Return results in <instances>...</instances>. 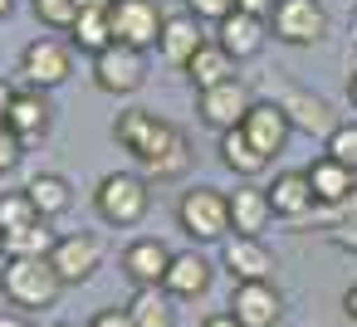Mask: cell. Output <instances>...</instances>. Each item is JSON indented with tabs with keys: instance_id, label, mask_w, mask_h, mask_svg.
Segmentation results:
<instances>
[{
	"instance_id": "26",
	"label": "cell",
	"mask_w": 357,
	"mask_h": 327,
	"mask_svg": "<svg viewBox=\"0 0 357 327\" xmlns=\"http://www.w3.org/2000/svg\"><path fill=\"white\" fill-rule=\"evenodd\" d=\"M59 244V234L50 230V220H30L20 230H6V259H50Z\"/></svg>"
},
{
	"instance_id": "23",
	"label": "cell",
	"mask_w": 357,
	"mask_h": 327,
	"mask_svg": "<svg viewBox=\"0 0 357 327\" xmlns=\"http://www.w3.org/2000/svg\"><path fill=\"white\" fill-rule=\"evenodd\" d=\"M279 103H284L289 122H294L298 132H308V137H328V132L337 127V118H333L328 98H313V93H303V88H289Z\"/></svg>"
},
{
	"instance_id": "11",
	"label": "cell",
	"mask_w": 357,
	"mask_h": 327,
	"mask_svg": "<svg viewBox=\"0 0 357 327\" xmlns=\"http://www.w3.org/2000/svg\"><path fill=\"white\" fill-rule=\"evenodd\" d=\"M50 264H54V273L64 278V288H69V283H89V278L98 273V264H103V239H98V234H59Z\"/></svg>"
},
{
	"instance_id": "41",
	"label": "cell",
	"mask_w": 357,
	"mask_h": 327,
	"mask_svg": "<svg viewBox=\"0 0 357 327\" xmlns=\"http://www.w3.org/2000/svg\"><path fill=\"white\" fill-rule=\"evenodd\" d=\"M347 98H352V108H357V74L347 79Z\"/></svg>"
},
{
	"instance_id": "42",
	"label": "cell",
	"mask_w": 357,
	"mask_h": 327,
	"mask_svg": "<svg viewBox=\"0 0 357 327\" xmlns=\"http://www.w3.org/2000/svg\"><path fill=\"white\" fill-rule=\"evenodd\" d=\"M10 6H15V0H0V20H6V15H10Z\"/></svg>"
},
{
	"instance_id": "43",
	"label": "cell",
	"mask_w": 357,
	"mask_h": 327,
	"mask_svg": "<svg viewBox=\"0 0 357 327\" xmlns=\"http://www.w3.org/2000/svg\"><path fill=\"white\" fill-rule=\"evenodd\" d=\"M0 254H6V230H0Z\"/></svg>"
},
{
	"instance_id": "34",
	"label": "cell",
	"mask_w": 357,
	"mask_h": 327,
	"mask_svg": "<svg viewBox=\"0 0 357 327\" xmlns=\"http://www.w3.org/2000/svg\"><path fill=\"white\" fill-rule=\"evenodd\" d=\"M89 327H132V317H128V308H103L89 317Z\"/></svg>"
},
{
	"instance_id": "5",
	"label": "cell",
	"mask_w": 357,
	"mask_h": 327,
	"mask_svg": "<svg viewBox=\"0 0 357 327\" xmlns=\"http://www.w3.org/2000/svg\"><path fill=\"white\" fill-rule=\"evenodd\" d=\"M269 35L279 45H294V49L318 45V40H328V10L318 0H279L269 15Z\"/></svg>"
},
{
	"instance_id": "12",
	"label": "cell",
	"mask_w": 357,
	"mask_h": 327,
	"mask_svg": "<svg viewBox=\"0 0 357 327\" xmlns=\"http://www.w3.org/2000/svg\"><path fill=\"white\" fill-rule=\"evenodd\" d=\"M220 264L235 283H255V278H274V254L264 249L259 234H225L220 239Z\"/></svg>"
},
{
	"instance_id": "3",
	"label": "cell",
	"mask_w": 357,
	"mask_h": 327,
	"mask_svg": "<svg viewBox=\"0 0 357 327\" xmlns=\"http://www.w3.org/2000/svg\"><path fill=\"white\" fill-rule=\"evenodd\" d=\"M176 225L196 239V244H220L230 234V196L215 186H196L176 200Z\"/></svg>"
},
{
	"instance_id": "20",
	"label": "cell",
	"mask_w": 357,
	"mask_h": 327,
	"mask_svg": "<svg viewBox=\"0 0 357 327\" xmlns=\"http://www.w3.org/2000/svg\"><path fill=\"white\" fill-rule=\"evenodd\" d=\"M206 45V35H201V20L191 15V10H181V15H167V25H162V40H157V49H162V59L167 64H176V69H186L191 64V54Z\"/></svg>"
},
{
	"instance_id": "13",
	"label": "cell",
	"mask_w": 357,
	"mask_h": 327,
	"mask_svg": "<svg viewBox=\"0 0 357 327\" xmlns=\"http://www.w3.org/2000/svg\"><path fill=\"white\" fill-rule=\"evenodd\" d=\"M230 312L240 327H274L284 317V293L269 283V278H255V283H235L230 293Z\"/></svg>"
},
{
	"instance_id": "21",
	"label": "cell",
	"mask_w": 357,
	"mask_h": 327,
	"mask_svg": "<svg viewBox=\"0 0 357 327\" xmlns=\"http://www.w3.org/2000/svg\"><path fill=\"white\" fill-rule=\"evenodd\" d=\"M211 259L206 254H196V249H186V254H172V269H167V278H162V288L172 293V298H201L206 288H211Z\"/></svg>"
},
{
	"instance_id": "39",
	"label": "cell",
	"mask_w": 357,
	"mask_h": 327,
	"mask_svg": "<svg viewBox=\"0 0 357 327\" xmlns=\"http://www.w3.org/2000/svg\"><path fill=\"white\" fill-rule=\"evenodd\" d=\"M342 312H347V317H357V283L342 293Z\"/></svg>"
},
{
	"instance_id": "18",
	"label": "cell",
	"mask_w": 357,
	"mask_h": 327,
	"mask_svg": "<svg viewBox=\"0 0 357 327\" xmlns=\"http://www.w3.org/2000/svg\"><path fill=\"white\" fill-rule=\"evenodd\" d=\"M308 181H313L318 205H347V200L357 196V171H352V166H342V161H337V157H328V152L308 166Z\"/></svg>"
},
{
	"instance_id": "2",
	"label": "cell",
	"mask_w": 357,
	"mask_h": 327,
	"mask_svg": "<svg viewBox=\"0 0 357 327\" xmlns=\"http://www.w3.org/2000/svg\"><path fill=\"white\" fill-rule=\"evenodd\" d=\"M0 288H6V298L25 312L35 308H54V298L64 293V278L54 273L50 259H6V269H0Z\"/></svg>"
},
{
	"instance_id": "38",
	"label": "cell",
	"mask_w": 357,
	"mask_h": 327,
	"mask_svg": "<svg viewBox=\"0 0 357 327\" xmlns=\"http://www.w3.org/2000/svg\"><path fill=\"white\" fill-rule=\"evenodd\" d=\"M0 327H35V322L20 317V312H0Z\"/></svg>"
},
{
	"instance_id": "7",
	"label": "cell",
	"mask_w": 357,
	"mask_h": 327,
	"mask_svg": "<svg viewBox=\"0 0 357 327\" xmlns=\"http://www.w3.org/2000/svg\"><path fill=\"white\" fill-rule=\"evenodd\" d=\"M69 74H74V54H69L64 40L40 35V40L25 45V54H20V79H25L30 88H45V93H50V88L69 83Z\"/></svg>"
},
{
	"instance_id": "24",
	"label": "cell",
	"mask_w": 357,
	"mask_h": 327,
	"mask_svg": "<svg viewBox=\"0 0 357 327\" xmlns=\"http://www.w3.org/2000/svg\"><path fill=\"white\" fill-rule=\"evenodd\" d=\"M64 35H69V45H74L79 54L93 59V54H103V49L118 40V35H113V10H79V20H74Z\"/></svg>"
},
{
	"instance_id": "29",
	"label": "cell",
	"mask_w": 357,
	"mask_h": 327,
	"mask_svg": "<svg viewBox=\"0 0 357 327\" xmlns=\"http://www.w3.org/2000/svg\"><path fill=\"white\" fill-rule=\"evenodd\" d=\"M30 220H45V215L35 210V200H30L25 186L20 191H0V230H20Z\"/></svg>"
},
{
	"instance_id": "40",
	"label": "cell",
	"mask_w": 357,
	"mask_h": 327,
	"mask_svg": "<svg viewBox=\"0 0 357 327\" xmlns=\"http://www.w3.org/2000/svg\"><path fill=\"white\" fill-rule=\"evenodd\" d=\"M118 0H79V10H113Z\"/></svg>"
},
{
	"instance_id": "37",
	"label": "cell",
	"mask_w": 357,
	"mask_h": 327,
	"mask_svg": "<svg viewBox=\"0 0 357 327\" xmlns=\"http://www.w3.org/2000/svg\"><path fill=\"white\" fill-rule=\"evenodd\" d=\"M201 327H240V322H235V312H215V317H206Z\"/></svg>"
},
{
	"instance_id": "33",
	"label": "cell",
	"mask_w": 357,
	"mask_h": 327,
	"mask_svg": "<svg viewBox=\"0 0 357 327\" xmlns=\"http://www.w3.org/2000/svg\"><path fill=\"white\" fill-rule=\"evenodd\" d=\"M186 10H191L196 20H211V25H220L225 15H235V0H186Z\"/></svg>"
},
{
	"instance_id": "22",
	"label": "cell",
	"mask_w": 357,
	"mask_h": 327,
	"mask_svg": "<svg viewBox=\"0 0 357 327\" xmlns=\"http://www.w3.org/2000/svg\"><path fill=\"white\" fill-rule=\"evenodd\" d=\"M235 54L220 45V40H206L196 54H191V64H186V79H191V88L201 93V88H215V83H225V79H235Z\"/></svg>"
},
{
	"instance_id": "16",
	"label": "cell",
	"mask_w": 357,
	"mask_h": 327,
	"mask_svg": "<svg viewBox=\"0 0 357 327\" xmlns=\"http://www.w3.org/2000/svg\"><path fill=\"white\" fill-rule=\"evenodd\" d=\"M167 269H172V249H167L162 239H132V244L123 249V273H128L137 288H162Z\"/></svg>"
},
{
	"instance_id": "25",
	"label": "cell",
	"mask_w": 357,
	"mask_h": 327,
	"mask_svg": "<svg viewBox=\"0 0 357 327\" xmlns=\"http://www.w3.org/2000/svg\"><path fill=\"white\" fill-rule=\"evenodd\" d=\"M215 152H220V166L225 171H235V176H259L264 166H269V157L245 137V127H230V132H220V142H215Z\"/></svg>"
},
{
	"instance_id": "45",
	"label": "cell",
	"mask_w": 357,
	"mask_h": 327,
	"mask_svg": "<svg viewBox=\"0 0 357 327\" xmlns=\"http://www.w3.org/2000/svg\"><path fill=\"white\" fill-rule=\"evenodd\" d=\"M54 327H64V322H54Z\"/></svg>"
},
{
	"instance_id": "6",
	"label": "cell",
	"mask_w": 357,
	"mask_h": 327,
	"mask_svg": "<svg viewBox=\"0 0 357 327\" xmlns=\"http://www.w3.org/2000/svg\"><path fill=\"white\" fill-rule=\"evenodd\" d=\"M93 83H98L103 93H113V98L137 93V88L147 83V59H142V49L113 40L103 54H93Z\"/></svg>"
},
{
	"instance_id": "17",
	"label": "cell",
	"mask_w": 357,
	"mask_h": 327,
	"mask_svg": "<svg viewBox=\"0 0 357 327\" xmlns=\"http://www.w3.org/2000/svg\"><path fill=\"white\" fill-rule=\"evenodd\" d=\"M6 122L25 137V142H40L45 132H50V122H54V108H50V98H45V88H15V103H10V113H6Z\"/></svg>"
},
{
	"instance_id": "14",
	"label": "cell",
	"mask_w": 357,
	"mask_h": 327,
	"mask_svg": "<svg viewBox=\"0 0 357 327\" xmlns=\"http://www.w3.org/2000/svg\"><path fill=\"white\" fill-rule=\"evenodd\" d=\"M269 200H274V215L279 220H303V215H313L318 210V196H313V181H308V171H279L269 186Z\"/></svg>"
},
{
	"instance_id": "15",
	"label": "cell",
	"mask_w": 357,
	"mask_h": 327,
	"mask_svg": "<svg viewBox=\"0 0 357 327\" xmlns=\"http://www.w3.org/2000/svg\"><path fill=\"white\" fill-rule=\"evenodd\" d=\"M215 40L245 64V59H255V54L264 49V40H269V20H264V15H250V10H235V15H225V20L215 25Z\"/></svg>"
},
{
	"instance_id": "19",
	"label": "cell",
	"mask_w": 357,
	"mask_h": 327,
	"mask_svg": "<svg viewBox=\"0 0 357 327\" xmlns=\"http://www.w3.org/2000/svg\"><path fill=\"white\" fill-rule=\"evenodd\" d=\"M269 220H274V200L264 186L230 191V234H264Z\"/></svg>"
},
{
	"instance_id": "10",
	"label": "cell",
	"mask_w": 357,
	"mask_h": 327,
	"mask_svg": "<svg viewBox=\"0 0 357 327\" xmlns=\"http://www.w3.org/2000/svg\"><path fill=\"white\" fill-rule=\"evenodd\" d=\"M245 137L274 161L284 147H289V137H294V122H289V113H284V103H274V98H255L250 103V113H245Z\"/></svg>"
},
{
	"instance_id": "44",
	"label": "cell",
	"mask_w": 357,
	"mask_h": 327,
	"mask_svg": "<svg viewBox=\"0 0 357 327\" xmlns=\"http://www.w3.org/2000/svg\"><path fill=\"white\" fill-rule=\"evenodd\" d=\"M352 35H357V10H352Z\"/></svg>"
},
{
	"instance_id": "30",
	"label": "cell",
	"mask_w": 357,
	"mask_h": 327,
	"mask_svg": "<svg viewBox=\"0 0 357 327\" xmlns=\"http://www.w3.org/2000/svg\"><path fill=\"white\" fill-rule=\"evenodd\" d=\"M30 10H35L40 25H50V30H69V25L79 20V0H30Z\"/></svg>"
},
{
	"instance_id": "1",
	"label": "cell",
	"mask_w": 357,
	"mask_h": 327,
	"mask_svg": "<svg viewBox=\"0 0 357 327\" xmlns=\"http://www.w3.org/2000/svg\"><path fill=\"white\" fill-rule=\"evenodd\" d=\"M113 137H118V147L147 171V181H176V176H186V166H191V142H186V132H181L176 122L157 118L152 108H128V113H118Z\"/></svg>"
},
{
	"instance_id": "8",
	"label": "cell",
	"mask_w": 357,
	"mask_h": 327,
	"mask_svg": "<svg viewBox=\"0 0 357 327\" xmlns=\"http://www.w3.org/2000/svg\"><path fill=\"white\" fill-rule=\"evenodd\" d=\"M250 88L240 83V79H225V83H215V88H201L196 93V118L220 137V132H230V127H240L245 122V113H250Z\"/></svg>"
},
{
	"instance_id": "9",
	"label": "cell",
	"mask_w": 357,
	"mask_h": 327,
	"mask_svg": "<svg viewBox=\"0 0 357 327\" xmlns=\"http://www.w3.org/2000/svg\"><path fill=\"white\" fill-rule=\"evenodd\" d=\"M162 25H167V10L157 6V0H118V6H113V35H118V45L152 49L162 40Z\"/></svg>"
},
{
	"instance_id": "27",
	"label": "cell",
	"mask_w": 357,
	"mask_h": 327,
	"mask_svg": "<svg viewBox=\"0 0 357 327\" xmlns=\"http://www.w3.org/2000/svg\"><path fill=\"white\" fill-rule=\"evenodd\" d=\"M25 191H30V200H35V210H40L45 220H54V215H64V210L74 205V186H69L59 171H40L35 181H25Z\"/></svg>"
},
{
	"instance_id": "36",
	"label": "cell",
	"mask_w": 357,
	"mask_h": 327,
	"mask_svg": "<svg viewBox=\"0 0 357 327\" xmlns=\"http://www.w3.org/2000/svg\"><path fill=\"white\" fill-rule=\"evenodd\" d=\"M10 103H15V83H6V79H0V122H6Z\"/></svg>"
},
{
	"instance_id": "35",
	"label": "cell",
	"mask_w": 357,
	"mask_h": 327,
	"mask_svg": "<svg viewBox=\"0 0 357 327\" xmlns=\"http://www.w3.org/2000/svg\"><path fill=\"white\" fill-rule=\"evenodd\" d=\"M333 244H337V249H347V254H357V220L337 225V230H333Z\"/></svg>"
},
{
	"instance_id": "4",
	"label": "cell",
	"mask_w": 357,
	"mask_h": 327,
	"mask_svg": "<svg viewBox=\"0 0 357 327\" xmlns=\"http://www.w3.org/2000/svg\"><path fill=\"white\" fill-rule=\"evenodd\" d=\"M147 205H152V191H147V176H137V171H113L93 191V210L118 230L137 225L147 215Z\"/></svg>"
},
{
	"instance_id": "28",
	"label": "cell",
	"mask_w": 357,
	"mask_h": 327,
	"mask_svg": "<svg viewBox=\"0 0 357 327\" xmlns=\"http://www.w3.org/2000/svg\"><path fill=\"white\" fill-rule=\"evenodd\" d=\"M128 317H132V327H176L172 293L167 288H137L128 303Z\"/></svg>"
},
{
	"instance_id": "31",
	"label": "cell",
	"mask_w": 357,
	"mask_h": 327,
	"mask_svg": "<svg viewBox=\"0 0 357 327\" xmlns=\"http://www.w3.org/2000/svg\"><path fill=\"white\" fill-rule=\"evenodd\" d=\"M323 152H328V157H337L342 166H352V171H357V122H337V127L323 137Z\"/></svg>"
},
{
	"instance_id": "32",
	"label": "cell",
	"mask_w": 357,
	"mask_h": 327,
	"mask_svg": "<svg viewBox=\"0 0 357 327\" xmlns=\"http://www.w3.org/2000/svg\"><path fill=\"white\" fill-rule=\"evenodd\" d=\"M25 147H30V142H25V137H20L10 122H0V176H10V171L20 166Z\"/></svg>"
}]
</instances>
